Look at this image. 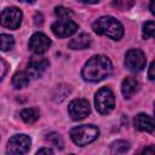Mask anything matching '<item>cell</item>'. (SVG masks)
<instances>
[{
  "label": "cell",
  "mask_w": 155,
  "mask_h": 155,
  "mask_svg": "<svg viewBox=\"0 0 155 155\" xmlns=\"http://www.w3.org/2000/svg\"><path fill=\"white\" fill-rule=\"evenodd\" d=\"M111 70H113V64L110 59L107 56L96 54L85 63L81 70V75L86 81L98 82L108 78Z\"/></svg>",
  "instance_id": "6da1fadb"
},
{
  "label": "cell",
  "mask_w": 155,
  "mask_h": 155,
  "mask_svg": "<svg viewBox=\"0 0 155 155\" xmlns=\"http://www.w3.org/2000/svg\"><path fill=\"white\" fill-rule=\"evenodd\" d=\"M92 29L98 35H105L113 40H120L124 35L122 24L111 16H103L92 23Z\"/></svg>",
  "instance_id": "7a4b0ae2"
},
{
  "label": "cell",
  "mask_w": 155,
  "mask_h": 155,
  "mask_svg": "<svg viewBox=\"0 0 155 155\" xmlns=\"http://www.w3.org/2000/svg\"><path fill=\"white\" fill-rule=\"evenodd\" d=\"M99 134V130L93 126V125H80L70 131V138L71 140L79 145V147H85L93 140L97 139Z\"/></svg>",
  "instance_id": "3957f363"
},
{
  "label": "cell",
  "mask_w": 155,
  "mask_h": 155,
  "mask_svg": "<svg viewBox=\"0 0 155 155\" xmlns=\"http://www.w3.org/2000/svg\"><path fill=\"white\" fill-rule=\"evenodd\" d=\"M94 105L98 113L101 114H109L113 111L115 107V97L113 91L109 87H102L97 91L94 96Z\"/></svg>",
  "instance_id": "277c9868"
},
{
  "label": "cell",
  "mask_w": 155,
  "mask_h": 155,
  "mask_svg": "<svg viewBox=\"0 0 155 155\" xmlns=\"http://www.w3.org/2000/svg\"><path fill=\"white\" fill-rule=\"evenodd\" d=\"M22 11L18 7H6L1 12V25L7 29L16 30L22 23Z\"/></svg>",
  "instance_id": "5b68a950"
},
{
  "label": "cell",
  "mask_w": 155,
  "mask_h": 155,
  "mask_svg": "<svg viewBox=\"0 0 155 155\" xmlns=\"http://www.w3.org/2000/svg\"><path fill=\"white\" fill-rule=\"evenodd\" d=\"M31 139L27 134H15L10 138L7 143V154H24L30 149Z\"/></svg>",
  "instance_id": "8992f818"
},
{
  "label": "cell",
  "mask_w": 155,
  "mask_h": 155,
  "mask_svg": "<svg viewBox=\"0 0 155 155\" xmlns=\"http://www.w3.org/2000/svg\"><path fill=\"white\" fill-rule=\"evenodd\" d=\"M78 28V24L70 18H58V21L53 22L51 25L53 34L59 38H68L75 34Z\"/></svg>",
  "instance_id": "52a82bcc"
},
{
  "label": "cell",
  "mask_w": 155,
  "mask_h": 155,
  "mask_svg": "<svg viewBox=\"0 0 155 155\" xmlns=\"http://www.w3.org/2000/svg\"><path fill=\"white\" fill-rule=\"evenodd\" d=\"M145 54L140 50L132 48L127 51L125 56V65L127 69H130L131 71H140L145 67Z\"/></svg>",
  "instance_id": "ba28073f"
},
{
  "label": "cell",
  "mask_w": 155,
  "mask_h": 155,
  "mask_svg": "<svg viewBox=\"0 0 155 155\" xmlns=\"http://www.w3.org/2000/svg\"><path fill=\"white\" fill-rule=\"evenodd\" d=\"M68 114L75 121L86 117L90 114V104H88V102L86 99H84V98H78V99L71 101L69 103V105H68Z\"/></svg>",
  "instance_id": "9c48e42d"
},
{
  "label": "cell",
  "mask_w": 155,
  "mask_h": 155,
  "mask_svg": "<svg viewBox=\"0 0 155 155\" xmlns=\"http://www.w3.org/2000/svg\"><path fill=\"white\" fill-rule=\"evenodd\" d=\"M28 46L31 52H34L36 54H41V53H45L50 48L51 40L44 33H35L30 36Z\"/></svg>",
  "instance_id": "30bf717a"
},
{
  "label": "cell",
  "mask_w": 155,
  "mask_h": 155,
  "mask_svg": "<svg viewBox=\"0 0 155 155\" xmlns=\"http://www.w3.org/2000/svg\"><path fill=\"white\" fill-rule=\"evenodd\" d=\"M47 67H48V61L45 57H40L38 54V56H34V57L30 58V61L28 63L27 73L29 74L30 78L38 79V78H40L45 73Z\"/></svg>",
  "instance_id": "8fae6325"
},
{
  "label": "cell",
  "mask_w": 155,
  "mask_h": 155,
  "mask_svg": "<svg viewBox=\"0 0 155 155\" xmlns=\"http://www.w3.org/2000/svg\"><path fill=\"white\" fill-rule=\"evenodd\" d=\"M134 127L142 132H153L155 130V121L148 114L139 113L134 117Z\"/></svg>",
  "instance_id": "7c38bea8"
},
{
  "label": "cell",
  "mask_w": 155,
  "mask_h": 155,
  "mask_svg": "<svg viewBox=\"0 0 155 155\" xmlns=\"http://www.w3.org/2000/svg\"><path fill=\"white\" fill-rule=\"evenodd\" d=\"M139 90V82L137 79L132 78V76H127L124 79L122 84H121V93L124 96L125 99H130L133 97V94H136Z\"/></svg>",
  "instance_id": "4fadbf2b"
},
{
  "label": "cell",
  "mask_w": 155,
  "mask_h": 155,
  "mask_svg": "<svg viewBox=\"0 0 155 155\" xmlns=\"http://www.w3.org/2000/svg\"><path fill=\"white\" fill-rule=\"evenodd\" d=\"M90 45H91V38L88 34H85V33L79 34L78 36L73 38L69 41V47L71 50H85L90 47Z\"/></svg>",
  "instance_id": "5bb4252c"
},
{
  "label": "cell",
  "mask_w": 155,
  "mask_h": 155,
  "mask_svg": "<svg viewBox=\"0 0 155 155\" xmlns=\"http://www.w3.org/2000/svg\"><path fill=\"white\" fill-rule=\"evenodd\" d=\"M28 84H29V74L28 73L19 71V73H16L12 78V85L17 90L27 87Z\"/></svg>",
  "instance_id": "9a60e30c"
},
{
  "label": "cell",
  "mask_w": 155,
  "mask_h": 155,
  "mask_svg": "<svg viewBox=\"0 0 155 155\" xmlns=\"http://www.w3.org/2000/svg\"><path fill=\"white\" fill-rule=\"evenodd\" d=\"M39 111L35 108H25L21 111V117L25 124H34L39 119Z\"/></svg>",
  "instance_id": "2e32d148"
},
{
  "label": "cell",
  "mask_w": 155,
  "mask_h": 155,
  "mask_svg": "<svg viewBox=\"0 0 155 155\" xmlns=\"http://www.w3.org/2000/svg\"><path fill=\"white\" fill-rule=\"evenodd\" d=\"M130 149V143L125 142V140H116L114 143H111L110 145V151L113 154H124Z\"/></svg>",
  "instance_id": "e0dca14e"
},
{
  "label": "cell",
  "mask_w": 155,
  "mask_h": 155,
  "mask_svg": "<svg viewBox=\"0 0 155 155\" xmlns=\"http://www.w3.org/2000/svg\"><path fill=\"white\" fill-rule=\"evenodd\" d=\"M0 39H1V51L12 50V47H13V45H15V39H13V36H11V35H8V34H1Z\"/></svg>",
  "instance_id": "ac0fdd59"
},
{
  "label": "cell",
  "mask_w": 155,
  "mask_h": 155,
  "mask_svg": "<svg viewBox=\"0 0 155 155\" xmlns=\"http://www.w3.org/2000/svg\"><path fill=\"white\" fill-rule=\"evenodd\" d=\"M143 36L155 39V22H147L143 25Z\"/></svg>",
  "instance_id": "d6986e66"
},
{
  "label": "cell",
  "mask_w": 155,
  "mask_h": 155,
  "mask_svg": "<svg viewBox=\"0 0 155 155\" xmlns=\"http://www.w3.org/2000/svg\"><path fill=\"white\" fill-rule=\"evenodd\" d=\"M54 13L58 18H70L71 15H73V12L69 8L63 7V6H57L54 8Z\"/></svg>",
  "instance_id": "ffe728a7"
},
{
  "label": "cell",
  "mask_w": 155,
  "mask_h": 155,
  "mask_svg": "<svg viewBox=\"0 0 155 155\" xmlns=\"http://www.w3.org/2000/svg\"><path fill=\"white\" fill-rule=\"evenodd\" d=\"M47 140L52 142V144H53L54 147H57V148H58V147H59L61 149L63 148V140H62L61 136H59V134H57V133H51V134H48Z\"/></svg>",
  "instance_id": "44dd1931"
},
{
  "label": "cell",
  "mask_w": 155,
  "mask_h": 155,
  "mask_svg": "<svg viewBox=\"0 0 155 155\" xmlns=\"http://www.w3.org/2000/svg\"><path fill=\"white\" fill-rule=\"evenodd\" d=\"M148 78H149L150 81L155 82V61H154V62L150 64V67H149V70H148Z\"/></svg>",
  "instance_id": "7402d4cb"
},
{
  "label": "cell",
  "mask_w": 155,
  "mask_h": 155,
  "mask_svg": "<svg viewBox=\"0 0 155 155\" xmlns=\"http://www.w3.org/2000/svg\"><path fill=\"white\" fill-rule=\"evenodd\" d=\"M36 154L38 155H40V154H53V151L50 148H42V149H39L36 151Z\"/></svg>",
  "instance_id": "603a6c76"
},
{
  "label": "cell",
  "mask_w": 155,
  "mask_h": 155,
  "mask_svg": "<svg viewBox=\"0 0 155 155\" xmlns=\"http://www.w3.org/2000/svg\"><path fill=\"white\" fill-rule=\"evenodd\" d=\"M142 153H144V154H155V145H150V147L143 149Z\"/></svg>",
  "instance_id": "cb8c5ba5"
},
{
  "label": "cell",
  "mask_w": 155,
  "mask_h": 155,
  "mask_svg": "<svg viewBox=\"0 0 155 155\" xmlns=\"http://www.w3.org/2000/svg\"><path fill=\"white\" fill-rule=\"evenodd\" d=\"M0 62H1V67H2V68H1V69H2V71H1V79H2V78L5 76V71H6V63H5V61H4L2 58L0 59Z\"/></svg>",
  "instance_id": "d4e9b609"
},
{
  "label": "cell",
  "mask_w": 155,
  "mask_h": 155,
  "mask_svg": "<svg viewBox=\"0 0 155 155\" xmlns=\"http://www.w3.org/2000/svg\"><path fill=\"white\" fill-rule=\"evenodd\" d=\"M149 10H150V12L155 16V0H151V1H150V4H149Z\"/></svg>",
  "instance_id": "484cf974"
},
{
  "label": "cell",
  "mask_w": 155,
  "mask_h": 155,
  "mask_svg": "<svg viewBox=\"0 0 155 155\" xmlns=\"http://www.w3.org/2000/svg\"><path fill=\"white\" fill-rule=\"evenodd\" d=\"M79 2H84V4H97L99 0H76Z\"/></svg>",
  "instance_id": "4316f807"
},
{
  "label": "cell",
  "mask_w": 155,
  "mask_h": 155,
  "mask_svg": "<svg viewBox=\"0 0 155 155\" xmlns=\"http://www.w3.org/2000/svg\"><path fill=\"white\" fill-rule=\"evenodd\" d=\"M19 1H22V2H33L35 0H19Z\"/></svg>",
  "instance_id": "83f0119b"
},
{
  "label": "cell",
  "mask_w": 155,
  "mask_h": 155,
  "mask_svg": "<svg viewBox=\"0 0 155 155\" xmlns=\"http://www.w3.org/2000/svg\"><path fill=\"white\" fill-rule=\"evenodd\" d=\"M154 115H155V103H154Z\"/></svg>",
  "instance_id": "f1b7e54d"
}]
</instances>
